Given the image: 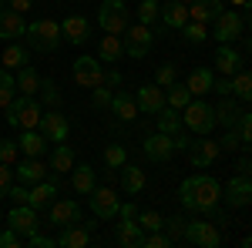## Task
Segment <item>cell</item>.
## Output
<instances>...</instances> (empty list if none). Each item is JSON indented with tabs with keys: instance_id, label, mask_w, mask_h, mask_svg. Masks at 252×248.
<instances>
[{
	"instance_id": "11",
	"label": "cell",
	"mask_w": 252,
	"mask_h": 248,
	"mask_svg": "<svg viewBox=\"0 0 252 248\" xmlns=\"http://www.w3.org/2000/svg\"><path fill=\"white\" fill-rule=\"evenodd\" d=\"M222 198H225L229 208H249V201H252V174H235V178H229L225 188H222Z\"/></svg>"
},
{
	"instance_id": "36",
	"label": "cell",
	"mask_w": 252,
	"mask_h": 248,
	"mask_svg": "<svg viewBox=\"0 0 252 248\" xmlns=\"http://www.w3.org/2000/svg\"><path fill=\"white\" fill-rule=\"evenodd\" d=\"M24 64H27V51L20 47V40H17V44L10 40V44H7V47L0 51V67L14 74V71H17V67H24Z\"/></svg>"
},
{
	"instance_id": "26",
	"label": "cell",
	"mask_w": 252,
	"mask_h": 248,
	"mask_svg": "<svg viewBox=\"0 0 252 248\" xmlns=\"http://www.w3.org/2000/svg\"><path fill=\"white\" fill-rule=\"evenodd\" d=\"M14 87H17L20 94L24 97H34L40 91V74L37 71H34V67H31V64H24V67H17V71H14Z\"/></svg>"
},
{
	"instance_id": "59",
	"label": "cell",
	"mask_w": 252,
	"mask_h": 248,
	"mask_svg": "<svg viewBox=\"0 0 252 248\" xmlns=\"http://www.w3.org/2000/svg\"><path fill=\"white\" fill-rule=\"evenodd\" d=\"M235 171H239V174H252V161H249V151H242V158H239V165H235Z\"/></svg>"
},
{
	"instance_id": "31",
	"label": "cell",
	"mask_w": 252,
	"mask_h": 248,
	"mask_svg": "<svg viewBox=\"0 0 252 248\" xmlns=\"http://www.w3.org/2000/svg\"><path fill=\"white\" fill-rule=\"evenodd\" d=\"M108 108L115 111L118 121H135V117H138L135 94H125V91H115V97H111V104H108Z\"/></svg>"
},
{
	"instance_id": "41",
	"label": "cell",
	"mask_w": 252,
	"mask_h": 248,
	"mask_svg": "<svg viewBox=\"0 0 252 248\" xmlns=\"http://www.w3.org/2000/svg\"><path fill=\"white\" fill-rule=\"evenodd\" d=\"M178 30H182V37L189 40V44H202V40H209V24H198V20L182 24Z\"/></svg>"
},
{
	"instance_id": "39",
	"label": "cell",
	"mask_w": 252,
	"mask_h": 248,
	"mask_svg": "<svg viewBox=\"0 0 252 248\" xmlns=\"http://www.w3.org/2000/svg\"><path fill=\"white\" fill-rule=\"evenodd\" d=\"M155 117H158V131H161V134H175V131H182V114H178L175 108H168V104H165V108H161Z\"/></svg>"
},
{
	"instance_id": "58",
	"label": "cell",
	"mask_w": 252,
	"mask_h": 248,
	"mask_svg": "<svg viewBox=\"0 0 252 248\" xmlns=\"http://www.w3.org/2000/svg\"><path fill=\"white\" fill-rule=\"evenodd\" d=\"M10 3V10H17V14H27V10H34V0H7Z\"/></svg>"
},
{
	"instance_id": "29",
	"label": "cell",
	"mask_w": 252,
	"mask_h": 248,
	"mask_svg": "<svg viewBox=\"0 0 252 248\" xmlns=\"http://www.w3.org/2000/svg\"><path fill=\"white\" fill-rule=\"evenodd\" d=\"M141 238H145V228L138 225L135 218H121V225H118V245L141 248Z\"/></svg>"
},
{
	"instance_id": "3",
	"label": "cell",
	"mask_w": 252,
	"mask_h": 248,
	"mask_svg": "<svg viewBox=\"0 0 252 248\" xmlns=\"http://www.w3.org/2000/svg\"><path fill=\"white\" fill-rule=\"evenodd\" d=\"M24 37H27V44L34 47V51H40V54H54L61 47V24L51 17L44 20H34V24H27V30H24Z\"/></svg>"
},
{
	"instance_id": "2",
	"label": "cell",
	"mask_w": 252,
	"mask_h": 248,
	"mask_svg": "<svg viewBox=\"0 0 252 248\" xmlns=\"http://www.w3.org/2000/svg\"><path fill=\"white\" fill-rule=\"evenodd\" d=\"M212 34L209 37L219 40V44H232V40H239L242 34H246V27H249V14H239V10H219L212 20Z\"/></svg>"
},
{
	"instance_id": "8",
	"label": "cell",
	"mask_w": 252,
	"mask_h": 248,
	"mask_svg": "<svg viewBox=\"0 0 252 248\" xmlns=\"http://www.w3.org/2000/svg\"><path fill=\"white\" fill-rule=\"evenodd\" d=\"M94 235H97V218L94 221H78V225L61 228V238H54V245L58 248H88V245H94Z\"/></svg>"
},
{
	"instance_id": "46",
	"label": "cell",
	"mask_w": 252,
	"mask_h": 248,
	"mask_svg": "<svg viewBox=\"0 0 252 248\" xmlns=\"http://www.w3.org/2000/svg\"><path fill=\"white\" fill-rule=\"evenodd\" d=\"M111 97H115V91H111L108 84H97V87H91V104H94L97 111H104V108L111 104Z\"/></svg>"
},
{
	"instance_id": "22",
	"label": "cell",
	"mask_w": 252,
	"mask_h": 248,
	"mask_svg": "<svg viewBox=\"0 0 252 248\" xmlns=\"http://www.w3.org/2000/svg\"><path fill=\"white\" fill-rule=\"evenodd\" d=\"M54 194H58V185L54 181H34V188L27 191V201L24 205H31L34 211H44L54 201Z\"/></svg>"
},
{
	"instance_id": "42",
	"label": "cell",
	"mask_w": 252,
	"mask_h": 248,
	"mask_svg": "<svg viewBox=\"0 0 252 248\" xmlns=\"http://www.w3.org/2000/svg\"><path fill=\"white\" fill-rule=\"evenodd\" d=\"M235 134H239V141H242V148L249 151L252 148V114L242 108V114H239V121H235V128H232Z\"/></svg>"
},
{
	"instance_id": "56",
	"label": "cell",
	"mask_w": 252,
	"mask_h": 248,
	"mask_svg": "<svg viewBox=\"0 0 252 248\" xmlns=\"http://www.w3.org/2000/svg\"><path fill=\"white\" fill-rule=\"evenodd\" d=\"M172 144H175V151H185V148L192 144V138H189V131H175V134H172Z\"/></svg>"
},
{
	"instance_id": "21",
	"label": "cell",
	"mask_w": 252,
	"mask_h": 248,
	"mask_svg": "<svg viewBox=\"0 0 252 248\" xmlns=\"http://www.w3.org/2000/svg\"><path fill=\"white\" fill-rule=\"evenodd\" d=\"M14 165H17V168H14V181H20V185L44 181V174H47V168H44L40 158H24V161H14Z\"/></svg>"
},
{
	"instance_id": "5",
	"label": "cell",
	"mask_w": 252,
	"mask_h": 248,
	"mask_svg": "<svg viewBox=\"0 0 252 248\" xmlns=\"http://www.w3.org/2000/svg\"><path fill=\"white\" fill-rule=\"evenodd\" d=\"M182 128L185 131H195V134H209L215 128V114H212V104H205L202 97H192L182 111Z\"/></svg>"
},
{
	"instance_id": "15",
	"label": "cell",
	"mask_w": 252,
	"mask_h": 248,
	"mask_svg": "<svg viewBox=\"0 0 252 248\" xmlns=\"http://www.w3.org/2000/svg\"><path fill=\"white\" fill-rule=\"evenodd\" d=\"M47 221H51L54 228L78 225V221H81V205L74 201V198H54V201H51V215H47Z\"/></svg>"
},
{
	"instance_id": "10",
	"label": "cell",
	"mask_w": 252,
	"mask_h": 248,
	"mask_svg": "<svg viewBox=\"0 0 252 248\" xmlns=\"http://www.w3.org/2000/svg\"><path fill=\"white\" fill-rule=\"evenodd\" d=\"M74 84L78 87H97V84H104V64L91 54H84V57L74 60Z\"/></svg>"
},
{
	"instance_id": "17",
	"label": "cell",
	"mask_w": 252,
	"mask_h": 248,
	"mask_svg": "<svg viewBox=\"0 0 252 248\" xmlns=\"http://www.w3.org/2000/svg\"><path fill=\"white\" fill-rule=\"evenodd\" d=\"M91 34H94V24H91L88 17H81V14H74V17H67L64 24H61V37L67 40V44H74V47L88 44Z\"/></svg>"
},
{
	"instance_id": "19",
	"label": "cell",
	"mask_w": 252,
	"mask_h": 248,
	"mask_svg": "<svg viewBox=\"0 0 252 248\" xmlns=\"http://www.w3.org/2000/svg\"><path fill=\"white\" fill-rule=\"evenodd\" d=\"M212 64H215V71L222 77H232L242 64H246V57L235 51L232 44H219V51H215V57H212Z\"/></svg>"
},
{
	"instance_id": "30",
	"label": "cell",
	"mask_w": 252,
	"mask_h": 248,
	"mask_svg": "<svg viewBox=\"0 0 252 248\" xmlns=\"http://www.w3.org/2000/svg\"><path fill=\"white\" fill-rule=\"evenodd\" d=\"M44 144H47V138H44L37 128H31V131H24L17 138V151L27 154V158H40V154H44Z\"/></svg>"
},
{
	"instance_id": "13",
	"label": "cell",
	"mask_w": 252,
	"mask_h": 248,
	"mask_svg": "<svg viewBox=\"0 0 252 248\" xmlns=\"http://www.w3.org/2000/svg\"><path fill=\"white\" fill-rule=\"evenodd\" d=\"M185 151H189V165L192 168H209V165L219 161L222 148H219V141H212L209 134H202V141H192Z\"/></svg>"
},
{
	"instance_id": "35",
	"label": "cell",
	"mask_w": 252,
	"mask_h": 248,
	"mask_svg": "<svg viewBox=\"0 0 252 248\" xmlns=\"http://www.w3.org/2000/svg\"><path fill=\"white\" fill-rule=\"evenodd\" d=\"M118 171H121V188L128 194H141L145 191V171L138 165H121Z\"/></svg>"
},
{
	"instance_id": "52",
	"label": "cell",
	"mask_w": 252,
	"mask_h": 248,
	"mask_svg": "<svg viewBox=\"0 0 252 248\" xmlns=\"http://www.w3.org/2000/svg\"><path fill=\"white\" fill-rule=\"evenodd\" d=\"M17 161V141H0V165H14Z\"/></svg>"
},
{
	"instance_id": "37",
	"label": "cell",
	"mask_w": 252,
	"mask_h": 248,
	"mask_svg": "<svg viewBox=\"0 0 252 248\" xmlns=\"http://www.w3.org/2000/svg\"><path fill=\"white\" fill-rule=\"evenodd\" d=\"M219 10H222V0H192V3H189V20L209 24Z\"/></svg>"
},
{
	"instance_id": "57",
	"label": "cell",
	"mask_w": 252,
	"mask_h": 248,
	"mask_svg": "<svg viewBox=\"0 0 252 248\" xmlns=\"http://www.w3.org/2000/svg\"><path fill=\"white\" fill-rule=\"evenodd\" d=\"M118 218H138V205H135V201L118 205Z\"/></svg>"
},
{
	"instance_id": "60",
	"label": "cell",
	"mask_w": 252,
	"mask_h": 248,
	"mask_svg": "<svg viewBox=\"0 0 252 248\" xmlns=\"http://www.w3.org/2000/svg\"><path fill=\"white\" fill-rule=\"evenodd\" d=\"M104 84H108V87H118V84H121V74H118L115 67H111V71H104Z\"/></svg>"
},
{
	"instance_id": "61",
	"label": "cell",
	"mask_w": 252,
	"mask_h": 248,
	"mask_svg": "<svg viewBox=\"0 0 252 248\" xmlns=\"http://www.w3.org/2000/svg\"><path fill=\"white\" fill-rule=\"evenodd\" d=\"M232 7H249V0H229Z\"/></svg>"
},
{
	"instance_id": "24",
	"label": "cell",
	"mask_w": 252,
	"mask_h": 248,
	"mask_svg": "<svg viewBox=\"0 0 252 248\" xmlns=\"http://www.w3.org/2000/svg\"><path fill=\"white\" fill-rule=\"evenodd\" d=\"M24 30H27L24 14H17V10H0V37L3 40H20Z\"/></svg>"
},
{
	"instance_id": "51",
	"label": "cell",
	"mask_w": 252,
	"mask_h": 248,
	"mask_svg": "<svg viewBox=\"0 0 252 248\" xmlns=\"http://www.w3.org/2000/svg\"><path fill=\"white\" fill-rule=\"evenodd\" d=\"M219 148H222V151H229V154H232V151H246V148H242V141H239V134H235L232 128L219 138Z\"/></svg>"
},
{
	"instance_id": "16",
	"label": "cell",
	"mask_w": 252,
	"mask_h": 248,
	"mask_svg": "<svg viewBox=\"0 0 252 248\" xmlns=\"http://www.w3.org/2000/svg\"><path fill=\"white\" fill-rule=\"evenodd\" d=\"M185 242L189 245H198V248H219L222 245V235L209 221H189L185 225Z\"/></svg>"
},
{
	"instance_id": "12",
	"label": "cell",
	"mask_w": 252,
	"mask_h": 248,
	"mask_svg": "<svg viewBox=\"0 0 252 248\" xmlns=\"http://www.w3.org/2000/svg\"><path fill=\"white\" fill-rule=\"evenodd\" d=\"M7 228H14L20 238H27L31 231H40V211H34L31 205H14L7 211Z\"/></svg>"
},
{
	"instance_id": "28",
	"label": "cell",
	"mask_w": 252,
	"mask_h": 248,
	"mask_svg": "<svg viewBox=\"0 0 252 248\" xmlns=\"http://www.w3.org/2000/svg\"><path fill=\"white\" fill-rule=\"evenodd\" d=\"M212 114H215V124H222V128L229 131V128H235V121H239V114H242V108L235 104V97H222V101L212 108Z\"/></svg>"
},
{
	"instance_id": "34",
	"label": "cell",
	"mask_w": 252,
	"mask_h": 248,
	"mask_svg": "<svg viewBox=\"0 0 252 248\" xmlns=\"http://www.w3.org/2000/svg\"><path fill=\"white\" fill-rule=\"evenodd\" d=\"M229 91H232L235 101H249V97H252V74H249V67H246V64L229 77Z\"/></svg>"
},
{
	"instance_id": "43",
	"label": "cell",
	"mask_w": 252,
	"mask_h": 248,
	"mask_svg": "<svg viewBox=\"0 0 252 248\" xmlns=\"http://www.w3.org/2000/svg\"><path fill=\"white\" fill-rule=\"evenodd\" d=\"M17 97V87H14V74L10 71H0V111Z\"/></svg>"
},
{
	"instance_id": "18",
	"label": "cell",
	"mask_w": 252,
	"mask_h": 248,
	"mask_svg": "<svg viewBox=\"0 0 252 248\" xmlns=\"http://www.w3.org/2000/svg\"><path fill=\"white\" fill-rule=\"evenodd\" d=\"M135 104L138 111H145V114L155 117L161 108H165V87H158V84H145V87H138L135 91Z\"/></svg>"
},
{
	"instance_id": "20",
	"label": "cell",
	"mask_w": 252,
	"mask_h": 248,
	"mask_svg": "<svg viewBox=\"0 0 252 248\" xmlns=\"http://www.w3.org/2000/svg\"><path fill=\"white\" fill-rule=\"evenodd\" d=\"M175 154V144H172V134H148L145 138V158H152V161H172Z\"/></svg>"
},
{
	"instance_id": "49",
	"label": "cell",
	"mask_w": 252,
	"mask_h": 248,
	"mask_svg": "<svg viewBox=\"0 0 252 248\" xmlns=\"http://www.w3.org/2000/svg\"><path fill=\"white\" fill-rule=\"evenodd\" d=\"M37 94H44V101H47L51 108H58V104H61V94H58V87H54L51 77H40V91H37Z\"/></svg>"
},
{
	"instance_id": "55",
	"label": "cell",
	"mask_w": 252,
	"mask_h": 248,
	"mask_svg": "<svg viewBox=\"0 0 252 248\" xmlns=\"http://www.w3.org/2000/svg\"><path fill=\"white\" fill-rule=\"evenodd\" d=\"M14 185V171L10 165H0V198H7V188Z\"/></svg>"
},
{
	"instance_id": "1",
	"label": "cell",
	"mask_w": 252,
	"mask_h": 248,
	"mask_svg": "<svg viewBox=\"0 0 252 248\" xmlns=\"http://www.w3.org/2000/svg\"><path fill=\"white\" fill-rule=\"evenodd\" d=\"M178 198H182V208L185 211H205L215 215L219 201H222V185L209 178V174H192L178 185Z\"/></svg>"
},
{
	"instance_id": "62",
	"label": "cell",
	"mask_w": 252,
	"mask_h": 248,
	"mask_svg": "<svg viewBox=\"0 0 252 248\" xmlns=\"http://www.w3.org/2000/svg\"><path fill=\"white\" fill-rule=\"evenodd\" d=\"M178 3H185V7H189V3H192V0H178Z\"/></svg>"
},
{
	"instance_id": "6",
	"label": "cell",
	"mask_w": 252,
	"mask_h": 248,
	"mask_svg": "<svg viewBox=\"0 0 252 248\" xmlns=\"http://www.w3.org/2000/svg\"><path fill=\"white\" fill-rule=\"evenodd\" d=\"M131 24V14L125 7V0H101V10H97V27L104 34H125V27Z\"/></svg>"
},
{
	"instance_id": "38",
	"label": "cell",
	"mask_w": 252,
	"mask_h": 248,
	"mask_svg": "<svg viewBox=\"0 0 252 248\" xmlns=\"http://www.w3.org/2000/svg\"><path fill=\"white\" fill-rule=\"evenodd\" d=\"M185 225H189V218H182V215H172V218H161V231L168 235V242L178 245V242H185Z\"/></svg>"
},
{
	"instance_id": "9",
	"label": "cell",
	"mask_w": 252,
	"mask_h": 248,
	"mask_svg": "<svg viewBox=\"0 0 252 248\" xmlns=\"http://www.w3.org/2000/svg\"><path fill=\"white\" fill-rule=\"evenodd\" d=\"M88 201H91V211H94V218H101V221H111V218H118V194H115V188L111 185H101L97 188L94 185V191L88 194Z\"/></svg>"
},
{
	"instance_id": "47",
	"label": "cell",
	"mask_w": 252,
	"mask_h": 248,
	"mask_svg": "<svg viewBox=\"0 0 252 248\" xmlns=\"http://www.w3.org/2000/svg\"><path fill=\"white\" fill-rule=\"evenodd\" d=\"M155 20H158V3L155 0H141L138 3V24H148L152 27Z\"/></svg>"
},
{
	"instance_id": "53",
	"label": "cell",
	"mask_w": 252,
	"mask_h": 248,
	"mask_svg": "<svg viewBox=\"0 0 252 248\" xmlns=\"http://www.w3.org/2000/svg\"><path fill=\"white\" fill-rule=\"evenodd\" d=\"M24 242H27L31 248H54V238H47V235H40V231H31Z\"/></svg>"
},
{
	"instance_id": "25",
	"label": "cell",
	"mask_w": 252,
	"mask_h": 248,
	"mask_svg": "<svg viewBox=\"0 0 252 248\" xmlns=\"http://www.w3.org/2000/svg\"><path fill=\"white\" fill-rule=\"evenodd\" d=\"M212 81H215V74L209 71V67H192V71H189V81H185V87H189V94H192V97H205L209 91H212Z\"/></svg>"
},
{
	"instance_id": "44",
	"label": "cell",
	"mask_w": 252,
	"mask_h": 248,
	"mask_svg": "<svg viewBox=\"0 0 252 248\" xmlns=\"http://www.w3.org/2000/svg\"><path fill=\"white\" fill-rule=\"evenodd\" d=\"M125 161H128V151H125V144H108V148H104V165H108V168H115V171H118Z\"/></svg>"
},
{
	"instance_id": "32",
	"label": "cell",
	"mask_w": 252,
	"mask_h": 248,
	"mask_svg": "<svg viewBox=\"0 0 252 248\" xmlns=\"http://www.w3.org/2000/svg\"><path fill=\"white\" fill-rule=\"evenodd\" d=\"M71 168H74V148L67 141H61V144H54V151H51V171L67 174Z\"/></svg>"
},
{
	"instance_id": "45",
	"label": "cell",
	"mask_w": 252,
	"mask_h": 248,
	"mask_svg": "<svg viewBox=\"0 0 252 248\" xmlns=\"http://www.w3.org/2000/svg\"><path fill=\"white\" fill-rule=\"evenodd\" d=\"M175 81H178V64H161L155 71V84L158 87H172Z\"/></svg>"
},
{
	"instance_id": "23",
	"label": "cell",
	"mask_w": 252,
	"mask_h": 248,
	"mask_svg": "<svg viewBox=\"0 0 252 248\" xmlns=\"http://www.w3.org/2000/svg\"><path fill=\"white\" fill-rule=\"evenodd\" d=\"M125 57V40L118 34H108V37H97V60L101 64H118Z\"/></svg>"
},
{
	"instance_id": "14",
	"label": "cell",
	"mask_w": 252,
	"mask_h": 248,
	"mask_svg": "<svg viewBox=\"0 0 252 248\" xmlns=\"http://www.w3.org/2000/svg\"><path fill=\"white\" fill-rule=\"evenodd\" d=\"M37 131L44 134L51 144H61V141H67V138H71V121L61 114V111H47V114H40Z\"/></svg>"
},
{
	"instance_id": "33",
	"label": "cell",
	"mask_w": 252,
	"mask_h": 248,
	"mask_svg": "<svg viewBox=\"0 0 252 248\" xmlns=\"http://www.w3.org/2000/svg\"><path fill=\"white\" fill-rule=\"evenodd\" d=\"M158 17L165 20V27H182V24H189V7L185 3H178V0H168L165 7H158Z\"/></svg>"
},
{
	"instance_id": "40",
	"label": "cell",
	"mask_w": 252,
	"mask_h": 248,
	"mask_svg": "<svg viewBox=\"0 0 252 248\" xmlns=\"http://www.w3.org/2000/svg\"><path fill=\"white\" fill-rule=\"evenodd\" d=\"M189 101H192V94H189V87H185V84H178V81H175L172 87H165V104H168V108L182 111Z\"/></svg>"
},
{
	"instance_id": "48",
	"label": "cell",
	"mask_w": 252,
	"mask_h": 248,
	"mask_svg": "<svg viewBox=\"0 0 252 248\" xmlns=\"http://www.w3.org/2000/svg\"><path fill=\"white\" fill-rule=\"evenodd\" d=\"M135 221H138L145 231H161V215H158V211H138Z\"/></svg>"
},
{
	"instance_id": "54",
	"label": "cell",
	"mask_w": 252,
	"mask_h": 248,
	"mask_svg": "<svg viewBox=\"0 0 252 248\" xmlns=\"http://www.w3.org/2000/svg\"><path fill=\"white\" fill-rule=\"evenodd\" d=\"M20 245H24V238H20L14 228L0 231V248H20Z\"/></svg>"
},
{
	"instance_id": "27",
	"label": "cell",
	"mask_w": 252,
	"mask_h": 248,
	"mask_svg": "<svg viewBox=\"0 0 252 248\" xmlns=\"http://www.w3.org/2000/svg\"><path fill=\"white\" fill-rule=\"evenodd\" d=\"M71 188L78 191V194H84V198H88V194H91V191H94V168H91V165H74V168H71Z\"/></svg>"
},
{
	"instance_id": "50",
	"label": "cell",
	"mask_w": 252,
	"mask_h": 248,
	"mask_svg": "<svg viewBox=\"0 0 252 248\" xmlns=\"http://www.w3.org/2000/svg\"><path fill=\"white\" fill-rule=\"evenodd\" d=\"M168 235L165 231H145V238H141V248H168Z\"/></svg>"
},
{
	"instance_id": "7",
	"label": "cell",
	"mask_w": 252,
	"mask_h": 248,
	"mask_svg": "<svg viewBox=\"0 0 252 248\" xmlns=\"http://www.w3.org/2000/svg\"><path fill=\"white\" fill-rule=\"evenodd\" d=\"M121 40H125V54L141 60L152 51V44H155V30H152L148 24H128L125 34H121Z\"/></svg>"
},
{
	"instance_id": "4",
	"label": "cell",
	"mask_w": 252,
	"mask_h": 248,
	"mask_svg": "<svg viewBox=\"0 0 252 248\" xmlns=\"http://www.w3.org/2000/svg\"><path fill=\"white\" fill-rule=\"evenodd\" d=\"M3 111H7V124H10V128H20V131L37 128V124H40V114H44L37 101H34V97H24V94L14 97Z\"/></svg>"
}]
</instances>
